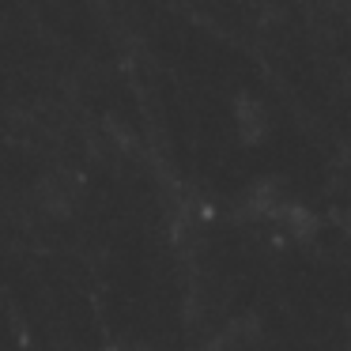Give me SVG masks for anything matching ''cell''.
<instances>
[]
</instances>
